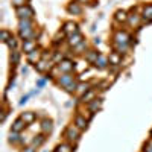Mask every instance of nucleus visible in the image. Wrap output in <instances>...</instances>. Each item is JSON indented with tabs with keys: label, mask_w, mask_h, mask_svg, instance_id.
<instances>
[{
	"label": "nucleus",
	"mask_w": 152,
	"mask_h": 152,
	"mask_svg": "<svg viewBox=\"0 0 152 152\" xmlns=\"http://www.w3.org/2000/svg\"><path fill=\"white\" fill-rule=\"evenodd\" d=\"M128 20H129V23H131V24H137L138 21H140V17L135 15V14H132V15H129V17H128Z\"/></svg>",
	"instance_id": "30"
},
{
	"label": "nucleus",
	"mask_w": 152,
	"mask_h": 152,
	"mask_svg": "<svg viewBox=\"0 0 152 152\" xmlns=\"http://www.w3.org/2000/svg\"><path fill=\"white\" fill-rule=\"evenodd\" d=\"M55 152H73V148L70 145H67V143H62V145H59L56 148Z\"/></svg>",
	"instance_id": "21"
},
{
	"label": "nucleus",
	"mask_w": 152,
	"mask_h": 152,
	"mask_svg": "<svg viewBox=\"0 0 152 152\" xmlns=\"http://www.w3.org/2000/svg\"><path fill=\"white\" fill-rule=\"evenodd\" d=\"M93 96H94V91H87L85 94H82V102H88V104H90L93 100Z\"/></svg>",
	"instance_id": "24"
},
{
	"label": "nucleus",
	"mask_w": 152,
	"mask_h": 152,
	"mask_svg": "<svg viewBox=\"0 0 152 152\" xmlns=\"http://www.w3.org/2000/svg\"><path fill=\"white\" fill-rule=\"evenodd\" d=\"M61 85H64L66 88H69L70 85H73L75 84V81H73V76H70V73H64L59 78V81H58Z\"/></svg>",
	"instance_id": "3"
},
{
	"label": "nucleus",
	"mask_w": 152,
	"mask_h": 152,
	"mask_svg": "<svg viewBox=\"0 0 152 152\" xmlns=\"http://www.w3.org/2000/svg\"><path fill=\"white\" fill-rule=\"evenodd\" d=\"M20 59V52H17V50H12V53H11V62L12 64H17Z\"/></svg>",
	"instance_id": "27"
},
{
	"label": "nucleus",
	"mask_w": 152,
	"mask_h": 152,
	"mask_svg": "<svg viewBox=\"0 0 152 152\" xmlns=\"http://www.w3.org/2000/svg\"><path fill=\"white\" fill-rule=\"evenodd\" d=\"M9 142H11V143H17V142H20L18 132H14V131H11V134H9Z\"/></svg>",
	"instance_id": "28"
},
{
	"label": "nucleus",
	"mask_w": 152,
	"mask_h": 152,
	"mask_svg": "<svg viewBox=\"0 0 152 152\" xmlns=\"http://www.w3.org/2000/svg\"><path fill=\"white\" fill-rule=\"evenodd\" d=\"M100 105H102V100L100 99H93L91 102L88 104V110H90V113H96L100 108Z\"/></svg>",
	"instance_id": "11"
},
{
	"label": "nucleus",
	"mask_w": 152,
	"mask_h": 152,
	"mask_svg": "<svg viewBox=\"0 0 152 152\" xmlns=\"http://www.w3.org/2000/svg\"><path fill=\"white\" fill-rule=\"evenodd\" d=\"M76 91H78V94H85L87 91H90V84H79V85H76Z\"/></svg>",
	"instance_id": "17"
},
{
	"label": "nucleus",
	"mask_w": 152,
	"mask_h": 152,
	"mask_svg": "<svg viewBox=\"0 0 152 152\" xmlns=\"http://www.w3.org/2000/svg\"><path fill=\"white\" fill-rule=\"evenodd\" d=\"M58 69L62 72V73H70L73 69H75V66H73V62L72 61H61L59 62V66H58Z\"/></svg>",
	"instance_id": "4"
},
{
	"label": "nucleus",
	"mask_w": 152,
	"mask_h": 152,
	"mask_svg": "<svg viewBox=\"0 0 152 152\" xmlns=\"http://www.w3.org/2000/svg\"><path fill=\"white\" fill-rule=\"evenodd\" d=\"M37 49V43L34 40H24L23 43V52H26V53H31L32 50Z\"/></svg>",
	"instance_id": "6"
},
{
	"label": "nucleus",
	"mask_w": 152,
	"mask_h": 152,
	"mask_svg": "<svg viewBox=\"0 0 152 152\" xmlns=\"http://www.w3.org/2000/svg\"><path fill=\"white\" fill-rule=\"evenodd\" d=\"M12 3H14L17 8H20V6H24V0H12Z\"/></svg>",
	"instance_id": "31"
},
{
	"label": "nucleus",
	"mask_w": 152,
	"mask_h": 152,
	"mask_svg": "<svg viewBox=\"0 0 152 152\" xmlns=\"http://www.w3.org/2000/svg\"><path fill=\"white\" fill-rule=\"evenodd\" d=\"M108 62H110V59H108V58H105V56H102V55H99V58L96 59L94 64H96L99 69H105Z\"/></svg>",
	"instance_id": "13"
},
{
	"label": "nucleus",
	"mask_w": 152,
	"mask_h": 152,
	"mask_svg": "<svg viewBox=\"0 0 152 152\" xmlns=\"http://www.w3.org/2000/svg\"><path fill=\"white\" fill-rule=\"evenodd\" d=\"M0 38H2V41L3 43H6L9 38H11V35H9V32H6V31H2L0 32Z\"/></svg>",
	"instance_id": "29"
},
{
	"label": "nucleus",
	"mask_w": 152,
	"mask_h": 152,
	"mask_svg": "<svg viewBox=\"0 0 152 152\" xmlns=\"http://www.w3.org/2000/svg\"><path fill=\"white\" fill-rule=\"evenodd\" d=\"M44 84H46V79H40V81L37 82V85H38V87H43Z\"/></svg>",
	"instance_id": "34"
},
{
	"label": "nucleus",
	"mask_w": 152,
	"mask_h": 152,
	"mask_svg": "<svg viewBox=\"0 0 152 152\" xmlns=\"http://www.w3.org/2000/svg\"><path fill=\"white\" fill-rule=\"evenodd\" d=\"M69 12H72V14H81L82 8H81L78 3H72V5L69 6Z\"/></svg>",
	"instance_id": "22"
},
{
	"label": "nucleus",
	"mask_w": 152,
	"mask_h": 152,
	"mask_svg": "<svg viewBox=\"0 0 152 152\" xmlns=\"http://www.w3.org/2000/svg\"><path fill=\"white\" fill-rule=\"evenodd\" d=\"M145 152H152V145H149V146H145Z\"/></svg>",
	"instance_id": "35"
},
{
	"label": "nucleus",
	"mask_w": 152,
	"mask_h": 152,
	"mask_svg": "<svg viewBox=\"0 0 152 152\" xmlns=\"http://www.w3.org/2000/svg\"><path fill=\"white\" fill-rule=\"evenodd\" d=\"M66 138L69 142H78L79 140V129L76 128V126H70V128H67L66 131Z\"/></svg>",
	"instance_id": "2"
},
{
	"label": "nucleus",
	"mask_w": 152,
	"mask_h": 152,
	"mask_svg": "<svg viewBox=\"0 0 152 152\" xmlns=\"http://www.w3.org/2000/svg\"><path fill=\"white\" fill-rule=\"evenodd\" d=\"M21 119L26 122V123H31V122H34V119H35V113H32V111L23 113V114H21Z\"/></svg>",
	"instance_id": "18"
},
{
	"label": "nucleus",
	"mask_w": 152,
	"mask_h": 152,
	"mask_svg": "<svg viewBox=\"0 0 152 152\" xmlns=\"http://www.w3.org/2000/svg\"><path fill=\"white\" fill-rule=\"evenodd\" d=\"M126 18H128V15H126L125 11H117V12H116V20H117V21H125Z\"/></svg>",
	"instance_id": "25"
},
{
	"label": "nucleus",
	"mask_w": 152,
	"mask_h": 152,
	"mask_svg": "<svg viewBox=\"0 0 152 152\" xmlns=\"http://www.w3.org/2000/svg\"><path fill=\"white\" fill-rule=\"evenodd\" d=\"M114 40H116V44H128V40H129V37L126 32H117L116 35H114Z\"/></svg>",
	"instance_id": "5"
},
{
	"label": "nucleus",
	"mask_w": 152,
	"mask_h": 152,
	"mask_svg": "<svg viewBox=\"0 0 152 152\" xmlns=\"http://www.w3.org/2000/svg\"><path fill=\"white\" fill-rule=\"evenodd\" d=\"M99 58V55H97V52H93V50H91V52H88L87 53V56H85V59L88 61V62H96V59Z\"/></svg>",
	"instance_id": "23"
},
{
	"label": "nucleus",
	"mask_w": 152,
	"mask_h": 152,
	"mask_svg": "<svg viewBox=\"0 0 152 152\" xmlns=\"http://www.w3.org/2000/svg\"><path fill=\"white\" fill-rule=\"evenodd\" d=\"M24 126H26V122H24V120L20 117V119H17L14 123H12L11 131H14V132H20L21 129H24Z\"/></svg>",
	"instance_id": "9"
},
{
	"label": "nucleus",
	"mask_w": 152,
	"mask_h": 152,
	"mask_svg": "<svg viewBox=\"0 0 152 152\" xmlns=\"http://www.w3.org/2000/svg\"><path fill=\"white\" fill-rule=\"evenodd\" d=\"M81 41H82V37H81V34H79V32H76V34H72V35H69V44H70V46L76 47V46H78Z\"/></svg>",
	"instance_id": "7"
},
{
	"label": "nucleus",
	"mask_w": 152,
	"mask_h": 152,
	"mask_svg": "<svg viewBox=\"0 0 152 152\" xmlns=\"http://www.w3.org/2000/svg\"><path fill=\"white\" fill-rule=\"evenodd\" d=\"M28 97H29V94H28V96H23L21 100H20V105H24V104H26V102H28Z\"/></svg>",
	"instance_id": "33"
},
{
	"label": "nucleus",
	"mask_w": 152,
	"mask_h": 152,
	"mask_svg": "<svg viewBox=\"0 0 152 152\" xmlns=\"http://www.w3.org/2000/svg\"><path fill=\"white\" fill-rule=\"evenodd\" d=\"M50 69H52V64H50V62H46L44 59L37 62V70H38V72L43 73V72H47V70H50Z\"/></svg>",
	"instance_id": "10"
},
{
	"label": "nucleus",
	"mask_w": 152,
	"mask_h": 152,
	"mask_svg": "<svg viewBox=\"0 0 152 152\" xmlns=\"http://www.w3.org/2000/svg\"><path fill=\"white\" fill-rule=\"evenodd\" d=\"M35 149H37L35 146H28V148H26V149H24L23 152H35Z\"/></svg>",
	"instance_id": "32"
},
{
	"label": "nucleus",
	"mask_w": 152,
	"mask_h": 152,
	"mask_svg": "<svg viewBox=\"0 0 152 152\" xmlns=\"http://www.w3.org/2000/svg\"><path fill=\"white\" fill-rule=\"evenodd\" d=\"M143 18L146 21H152V5L145 6V9H143Z\"/></svg>",
	"instance_id": "16"
},
{
	"label": "nucleus",
	"mask_w": 152,
	"mask_h": 152,
	"mask_svg": "<svg viewBox=\"0 0 152 152\" xmlns=\"http://www.w3.org/2000/svg\"><path fill=\"white\" fill-rule=\"evenodd\" d=\"M75 126L78 129H85L87 128V120H85V117H82V116H78L75 119Z\"/></svg>",
	"instance_id": "12"
},
{
	"label": "nucleus",
	"mask_w": 152,
	"mask_h": 152,
	"mask_svg": "<svg viewBox=\"0 0 152 152\" xmlns=\"http://www.w3.org/2000/svg\"><path fill=\"white\" fill-rule=\"evenodd\" d=\"M40 56H41V52H40L38 49L32 50L31 53H28V58H29V61H31V62H37V61H40Z\"/></svg>",
	"instance_id": "14"
},
{
	"label": "nucleus",
	"mask_w": 152,
	"mask_h": 152,
	"mask_svg": "<svg viewBox=\"0 0 152 152\" xmlns=\"http://www.w3.org/2000/svg\"><path fill=\"white\" fill-rule=\"evenodd\" d=\"M52 120H43V123H41V129H43V132H50L52 131Z\"/></svg>",
	"instance_id": "19"
},
{
	"label": "nucleus",
	"mask_w": 152,
	"mask_h": 152,
	"mask_svg": "<svg viewBox=\"0 0 152 152\" xmlns=\"http://www.w3.org/2000/svg\"><path fill=\"white\" fill-rule=\"evenodd\" d=\"M44 142H46V135H44V134H40V135H37V137L34 138V140H32V146L40 148Z\"/></svg>",
	"instance_id": "15"
},
{
	"label": "nucleus",
	"mask_w": 152,
	"mask_h": 152,
	"mask_svg": "<svg viewBox=\"0 0 152 152\" xmlns=\"http://www.w3.org/2000/svg\"><path fill=\"white\" fill-rule=\"evenodd\" d=\"M79 2H82V3H85V2H88V0H79Z\"/></svg>",
	"instance_id": "36"
},
{
	"label": "nucleus",
	"mask_w": 152,
	"mask_h": 152,
	"mask_svg": "<svg viewBox=\"0 0 152 152\" xmlns=\"http://www.w3.org/2000/svg\"><path fill=\"white\" fill-rule=\"evenodd\" d=\"M64 34H67V35H72V34H76L78 32V26H76V23H73V21H69V23H66L64 24Z\"/></svg>",
	"instance_id": "8"
},
{
	"label": "nucleus",
	"mask_w": 152,
	"mask_h": 152,
	"mask_svg": "<svg viewBox=\"0 0 152 152\" xmlns=\"http://www.w3.org/2000/svg\"><path fill=\"white\" fill-rule=\"evenodd\" d=\"M17 15L20 17V20H31L34 15V11L31 6H20L17 8Z\"/></svg>",
	"instance_id": "1"
},
{
	"label": "nucleus",
	"mask_w": 152,
	"mask_h": 152,
	"mask_svg": "<svg viewBox=\"0 0 152 152\" xmlns=\"http://www.w3.org/2000/svg\"><path fill=\"white\" fill-rule=\"evenodd\" d=\"M6 46H8L11 50H15V47H17V40H15L14 37H11L9 40L6 41Z\"/></svg>",
	"instance_id": "26"
},
{
	"label": "nucleus",
	"mask_w": 152,
	"mask_h": 152,
	"mask_svg": "<svg viewBox=\"0 0 152 152\" xmlns=\"http://www.w3.org/2000/svg\"><path fill=\"white\" fill-rule=\"evenodd\" d=\"M120 62V53L119 52H114L110 55V64H114V66H117Z\"/></svg>",
	"instance_id": "20"
}]
</instances>
